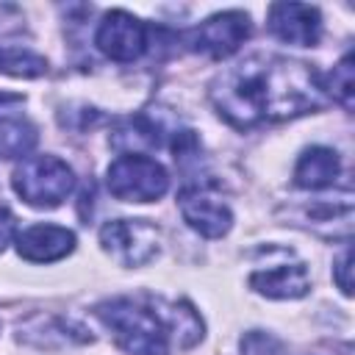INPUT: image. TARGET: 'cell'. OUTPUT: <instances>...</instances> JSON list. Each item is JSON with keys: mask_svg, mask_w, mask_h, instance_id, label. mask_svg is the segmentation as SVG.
<instances>
[{"mask_svg": "<svg viewBox=\"0 0 355 355\" xmlns=\"http://www.w3.org/2000/svg\"><path fill=\"white\" fill-rule=\"evenodd\" d=\"M75 250V233L61 225H31L17 233V252L33 263H50Z\"/></svg>", "mask_w": 355, "mask_h": 355, "instance_id": "11", "label": "cell"}, {"mask_svg": "<svg viewBox=\"0 0 355 355\" xmlns=\"http://www.w3.org/2000/svg\"><path fill=\"white\" fill-rule=\"evenodd\" d=\"M108 191L125 202H153L169 189L166 169L150 155H119L105 172Z\"/></svg>", "mask_w": 355, "mask_h": 355, "instance_id": "4", "label": "cell"}, {"mask_svg": "<svg viewBox=\"0 0 355 355\" xmlns=\"http://www.w3.org/2000/svg\"><path fill=\"white\" fill-rule=\"evenodd\" d=\"M94 44L111 61L130 64V61L141 58L147 50V28L139 17H133L122 8H114L103 17V22L94 33Z\"/></svg>", "mask_w": 355, "mask_h": 355, "instance_id": "8", "label": "cell"}, {"mask_svg": "<svg viewBox=\"0 0 355 355\" xmlns=\"http://www.w3.org/2000/svg\"><path fill=\"white\" fill-rule=\"evenodd\" d=\"M250 31L252 25L244 11H222V14L208 17L197 28H191L186 33V44L211 58H227L244 44Z\"/></svg>", "mask_w": 355, "mask_h": 355, "instance_id": "7", "label": "cell"}, {"mask_svg": "<svg viewBox=\"0 0 355 355\" xmlns=\"http://www.w3.org/2000/svg\"><path fill=\"white\" fill-rule=\"evenodd\" d=\"M241 352L244 355H277L280 352V341H275L272 336L252 330L241 338Z\"/></svg>", "mask_w": 355, "mask_h": 355, "instance_id": "16", "label": "cell"}, {"mask_svg": "<svg viewBox=\"0 0 355 355\" xmlns=\"http://www.w3.org/2000/svg\"><path fill=\"white\" fill-rule=\"evenodd\" d=\"M269 31L286 44L313 47L322 36L319 8L305 3H275L269 8Z\"/></svg>", "mask_w": 355, "mask_h": 355, "instance_id": "9", "label": "cell"}, {"mask_svg": "<svg viewBox=\"0 0 355 355\" xmlns=\"http://www.w3.org/2000/svg\"><path fill=\"white\" fill-rule=\"evenodd\" d=\"M25 100L14 92H0V155L28 158L36 144V125L22 111Z\"/></svg>", "mask_w": 355, "mask_h": 355, "instance_id": "10", "label": "cell"}, {"mask_svg": "<svg viewBox=\"0 0 355 355\" xmlns=\"http://www.w3.org/2000/svg\"><path fill=\"white\" fill-rule=\"evenodd\" d=\"M11 239H17V219L6 205H0V252Z\"/></svg>", "mask_w": 355, "mask_h": 355, "instance_id": "18", "label": "cell"}, {"mask_svg": "<svg viewBox=\"0 0 355 355\" xmlns=\"http://www.w3.org/2000/svg\"><path fill=\"white\" fill-rule=\"evenodd\" d=\"M211 103L225 122L247 130L316 111L324 103V89L308 64L258 53L216 75Z\"/></svg>", "mask_w": 355, "mask_h": 355, "instance_id": "1", "label": "cell"}, {"mask_svg": "<svg viewBox=\"0 0 355 355\" xmlns=\"http://www.w3.org/2000/svg\"><path fill=\"white\" fill-rule=\"evenodd\" d=\"M322 89H324L336 103H341L344 108H352V97H355V67H352V53H347V55L333 67V72L327 75V80H322Z\"/></svg>", "mask_w": 355, "mask_h": 355, "instance_id": "15", "label": "cell"}, {"mask_svg": "<svg viewBox=\"0 0 355 355\" xmlns=\"http://www.w3.org/2000/svg\"><path fill=\"white\" fill-rule=\"evenodd\" d=\"M97 316L128 355H169L175 347L189 349L202 338V319L189 302L116 297L100 302Z\"/></svg>", "mask_w": 355, "mask_h": 355, "instance_id": "2", "label": "cell"}, {"mask_svg": "<svg viewBox=\"0 0 355 355\" xmlns=\"http://www.w3.org/2000/svg\"><path fill=\"white\" fill-rule=\"evenodd\" d=\"M349 261H352V255H349V247L341 252V258H338V263H336V283H338V288L349 297L352 294V280H349Z\"/></svg>", "mask_w": 355, "mask_h": 355, "instance_id": "17", "label": "cell"}, {"mask_svg": "<svg viewBox=\"0 0 355 355\" xmlns=\"http://www.w3.org/2000/svg\"><path fill=\"white\" fill-rule=\"evenodd\" d=\"M0 72L17 78H39L47 72V61L19 44H0Z\"/></svg>", "mask_w": 355, "mask_h": 355, "instance_id": "14", "label": "cell"}, {"mask_svg": "<svg viewBox=\"0 0 355 355\" xmlns=\"http://www.w3.org/2000/svg\"><path fill=\"white\" fill-rule=\"evenodd\" d=\"M250 286L258 294L272 297V300H294V297L308 294L311 280H308L305 263H300V261L288 263L286 261V263H275V266L252 272L250 275Z\"/></svg>", "mask_w": 355, "mask_h": 355, "instance_id": "12", "label": "cell"}, {"mask_svg": "<svg viewBox=\"0 0 355 355\" xmlns=\"http://www.w3.org/2000/svg\"><path fill=\"white\" fill-rule=\"evenodd\" d=\"M100 244L122 266H141L158 252V227L147 219H114L100 227Z\"/></svg>", "mask_w": 355, "mask_h": 355, "instance_id": "6", "label": "cell"}, {"mask_svg": "<svg viewBox=\"0 0 355 355\" xmlns=\"http://www.w3.org/2000/svg\"><path fill=\"white\" fill-rule=\"evenodd\" d=\"M14 191L33 208H55L75 189V172L58 155H28L14 169Z\"/></svg>", "mask_w": 355, "mask_h": 355, "instance_id": "3", "label": "cell"}, {"mask_svg": "<svg viewBox=\"0 0 355 355\" xmlns=\"http://www.w3.org/2000/svg\"><path fill=\"white\" fill-rule=\"evenodd\" d=\"M178 205H180V216L186 219V225L205 239H219L233 225V214L227 202L216 194L214 180L186 183L178 194Z\"/></svg>", "mask_w": 355, "mask_h": 355, "instance_id": "5", "label": "cell"}, {"mask_svg": "<svg viewBox=\"0 0 355 355\" xmlns=\"http://www.w3.org/2000/svg\"><path fill=\"white\" fill-rule=\"evenodd\" d=\"M341 172V161H338V153L330 150V147H308L300 161H297V169H294V183L300 189H327L336 183Z\"/></svg>", "mask_w": 355, "mask_h": 355, "instance_id": "13", "label": "cell"}]
</instances>
